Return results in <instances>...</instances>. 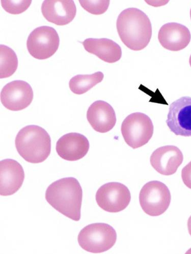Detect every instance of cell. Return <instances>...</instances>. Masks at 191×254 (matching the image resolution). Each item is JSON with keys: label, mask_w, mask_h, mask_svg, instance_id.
I'll list each match as a JSON object with an SVG mask.
<instances>
[{"label": "cell", "mask_w": 191, "mask_h": 254, "mask_svg": "<svg viewBox=\"0 0 191 254\" xmlns=\"http://www.w3.org/2000/svg\"><path fill=\"white\" fill-rule=\"evenodd\" d=\"M83 190L79 181L67 178L57 181L48 188L46 199L54 209L74 221L81 219Z\"/></svg>", "instance_id": "obj_1"}, {"label": "cell", "mask_w": 191, "mask_h": 254, "mask_svg": "<svg viewBox=\"0 0 191 254\" xmlns=\"http://www.w3.org/2000/svg\"><path fill=\"white\" fill-rule=\"evenodd\" d=\"M117 30L123 43L133 51H141L149 44L152 27L148 16L141 10L129 8L119 15Z\"/></svg>", "instance_id": "obj_2"}, {"label": "cell", "mask_w": 191, "mask_h": 254, "mask_svg": "<svg viewBox=\"0 0 191 254\" xmlns=\"http://www.w3.org/2000/svg\"><path fill=\"white\" fill-rule=\"evenodd\" d=\"M15 144L19 154L30 163H43L51 153L50 136L39 126L30 125L21 129L16 136Z\"/></svg>", "instance_id": "obj_3"}, {"label": "cell", "mask_w": 191, "mask_h": 254, "mask_svg": "<svg viewBox=\"0 0 191 254\" xmlns=\"http://www.w3.org/2000/svg\"><path fill=\"white\" fill-rule=\"evenodd\" d=\"M117 240V233L106 223H94L84 227L80 232L78 241L86 251L101 253L111 249Z\"/></svg>", "instance_id": "obj_4"}, {"label": "cell", "mask_w": 191, "mask_h": 254, "mask_svg": "<svg viewBox=\"0 0 191 254\" xmlns=\"http://www.w3.org/2000/svg\"><path fill=\"white\" fill-rule=\"evenodd\" d=\"M126 143L132 149L140 148L149 141L154 133V125L149 117L142 113L128 115L122 126Z\"/></svg>", "instance_id": "obj_5"}, {"label": "cell", "mask_w": 191, "mask_h": 254, "mask_svg": "<svg viewBox=\"0 0 191 254\" xmlns=\"http://www.w3.org/2000/svg\"><path fill=\"white\" fill-rule=\"evenodd\" d=\"M171 193L168 187L162 182L151 181L146 184L139 194L141 207L147 214L158 217L169 208Z\"/></svg>", "instance_id": "obj_6"}, {"label": "cell", "mask_w": 191, "mask_h": 254, "mask_svg": "<svg viewBox=\"0 0 191 254\" xmlns=\"http://www.w3.org/2000/svg\"><path fill=\"white\" fill-rule=\"evenodd\" d=\"M60 38L53 27L41 26L35 29L29 35L27 47L29 54L36 60H45L58 50Z\"/></svg>", "instance_id": "obj_7"}, {"label": "cell", "mask_w": 191, "mask_h": 254, "mask_svg": "<svg viewBox=\"0 0 191 254\" xmlns=\"http://www.w3.org/2000/svg\"><path fill=\"white\" fill-rule=\"evenodd\" d=\"M95 198L98 205L104 210L118 213L128 206L131 200V194L125 185L112 182L100 187Z\"/></svg>", "instance_id": "obj_8"}, {"label": "cell", "mask_w": 191, "mask_h": 254, "mask_svg": "<svg viewBox=\"0 0 191 254\" xmlns=\"http://www.w3.org/2000/svg\"><path fill=\"white\" fill-rule=\"evenodd\" d=\"M166 123L177 135L191 136V97H182L170 105Z\"/></svg>", "instance_id": "obj_9"}, {"label": "cell", "mask_w": 191, "mask_h": 254, "mask_svg": "<svg viewBox=\"0 0 191 254\" xmlns=\"http://www.w3.org/2000/svg\"><path fill=\"white\" fill-rule=\"evenodd\" d=\"M34 94L31 86L26 82L16 80L6 84L1 92V101L8 110H23L31 104Z\"/></svg>", "instance_id": "obj_10"}, {"label": "cell", "mask_w": 191, "mask_h": 254, "mask_svg": "<svg viewBox=\"0 0 191 254\" xmlns=\"http://www.w3.org/2000/svg\"><path fill=\"white\" fill-rule=\"evenodd\" d=\"M183 160L184 156L181 150L173 145L160 147L150 156L152 167L158 173L165 176L176 173Z\"/></svg>", "instance_id": "obj_11"}, {"label": "cell", "mask_w": 191, "mask_h": 254, "mask_svg": "<svg viewBox=\"0 0 191 254\" xmlns=\"http://www.w3.org/2000/svg\"><path fill=\"white\" fill-rule=\"evenodd\" d=\"M89 142L84 135L70 132L62 136L56 144V151L63 159L76 161L83 158L89 149Z\"/></svg>", "instance_id": "obj_12"}, {"label": "cell", "mask_w": 191, "mask_h": 254, "mask_svg": "<svg viewBox=\"0 0 191 254\" xmlns=\"http://www.w3.org/2000/svg\"><path fill=\"white\" fill-rule=\"evenodd\" d=\"M0 171L1 196H10L20 189L24 181L25 173L20 163L11 159L2 160L0 163Z\"/></svg>", "instance_id": "obj_13"}, {"label": "cell", "mask_w": 191, "mask_h": 254, "mask_svg": "<svg viewBox=\"0 0 191 254\" xmlns=\"http://www.w3.org/2000/svg\"><path fill=\"white\" fill-rule=\"evenodd\" d=\"M42 12L48 21L57 26H65L73 21L76 8L72 0H46Z\"/></svg>", "instance_id": "obj_14"}, {"label": "cell", "mask_w": 191, "mask_h": 254, "mask_svg": "<svg viewBox=\"0 0 191 254\" xmlns=\"http://www.w3.org/2000/svg\"><path fill=\"white\" fill-rule=\"evenodd\" d=\"M158 39L164 48L177 52L184 49L189 45L191 35L185 26L177 23H169L161 28Z\"/></svg>", "instance_id": "obj_15"}, {"label": "cell", "mask_w": 191, "mask_h": 254, "mask_svg": "<svg viewBox=\"0 0 191 254\" xmlns=\"http://www.w3.org/2000/svg\"><path fill=\"white\" fill-rule=\"evenodd\" d=\"M88 122L96 131L106 133L113 128L117 123L116 112L108 103L98 101L93 103L87 113Z\"/></svg>", "instance_id": "obj_16"}, {"label": "cell", "mask_w": 191, "mask_h": 254, "mask_svg": "<svg viewBox=\"0 0 191 254\" xmlns=\"http://www.w3.org/2000/svg\"><path fill=\"white\" fill-rule=\"evenodd\" d=\"M82 44L87 52L109 64L119 62L122 56L121 47L108 38H88Z\"/></svg>", "instance_id": "obj_17"}, {"label": "cell", "mask_w": 191, "mask_h": 254, "mask_svg": "<svg viewBox=\"0 0 191 254\" xmlns=\"http://www.w3.org/2000/svg\"><path fill=\"white\" fill-rule=\"evenodd\" d=\"M104 77V74L101 71L92 74L75 75L69 81V88L73 93L81 95L101 83Z\"/></svg>", "instance_id": "obj_18"}, {"label": "cell", "mask_w": 191, "mask_h": 254, "mask_svg": "<svg viewBox=\"0 0 191 254\" xmlns=\"http://www.w3.org/2000/svg\"><path fill=\"white\" fill-rule=\"evenodd\" d=\"M1 79L9 77L14 73L18 67V59L15 52L10 48L1 45Z\"/></svg>", "instance_id": "obj_19"}, {"label": "cell", "mask_w": 191, "mask_h": 254, "mask_svg": "<svg viewBox=\"0 0 191 254\" xmlns=\"http://www.w3.org/2000/svg\"><path fill=\"white\" fill-rule=\"evenodd\" d=\"M1 5L3 9L9 13L19 14L26 11L30 7L31 0L26 1H9V0H1Z\"/></svg>", "instance_id": "obj_20"}, {"label": "cell", "mask_w": 191, "mask_h": 254, "mask_svg": "<svg viewBox=\"0 0 191 254\" xmlns=\"http://www.w3.org/2000/svg\"><path fill=\"white\" fill-rule=\"evenodd\" d=\"M81 6L87 12L94 15L104 13L108 9L110 1H83L80 0Z\"/></svg>", "instance_id": "obj_21"}, {"label": "cell", "mask_w": 191, "mask_h": 254, "mask_svg": "<svg viewBox=\"0 0 191 254\" xmlns=\"http://www.w3.org/2000/svg\"><path fill=\"white\" fill-rule=\"evenodd\" d=\"M182 178L184 184L191 189V161L183 169Z\"/></svg>", "instance_id": "obj_22"}, {"label": "cell", "mask_w": 191, "mask_h": 254, "mask_svg": "<svg viewBox=\"0 0 191 254\" xmlns=\"http://www.w3.org/2000/svg\"><path fill=\"white\" fill-rule=\"evenodd\" d=\"M188 228L189 234L191 236V216L189 218L188 221Z\"/></svg>", "instance_id": "obj_23"}, {"label": "cell", "mask_w": 191, "mask_h": 254, "mask_svg": "<svg viewBox=\"0 0 191 254\" xmlns=\"http://www.w3.org/2000/svg\"><path fill=\"white\" fill-rule=\"evenodd\" d=\"M189 63H190V66L191 67V56L190 57Z\"/></svg>", "instance_id": "obj_24"}, {"label": "cell", "mask_w": 191, "mask_h": 254, "mask_svg": "<svg viewBox=\"0 0 191 254\" xmlns=\"http://www.w3.org/2000/svg\"><path fill=\"white\" fill-rule=\"evenodd\" d=\"M190 16H191V9L190 10Z\"/></svg>", "instance_id": "obj_25"}]
</instances>
